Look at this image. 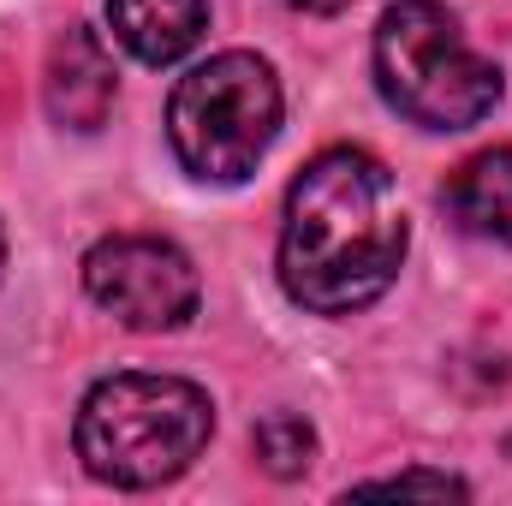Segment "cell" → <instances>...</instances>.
<instances>
[{"label": "cell", "mask_w": 512, "mask_h": 506, "mask_svg": "<svg viewBox=\"0 0 512 506\" xmlns=\"http://www.w3.org/2000/svg\"><path fill=\"white\" fill-rule=\"evenodd\" d=\"M411 245L399 185L364 149H322L286 191L280 286L316 316L376 304Z\"/></svg>", "instance_id": "obj_1"}, {"label": "cell", "mask_w": 512, "mask_h": 506, "mask_svg": "<svg viewBox=\"0 0 512 506\" xmlns=\"http://www.w3.org/2000/svg\"><path fill=\"white\" fill-rule=\"evenodd\" d=\"M215 435V405L179 376H108L78 405V459L96 483L161 489Z\"/></svg>", "instance_id": "obj_2"}, {"label": "cell", "mask_w": 512, "mask_h": 506, "mask_svg": "<svg viewBox=\"0 0 512 506\" xmlns=\"http://www.w3.org/2000/svg\"><path fill=\"white\" fill-rule=\"evenodd\" d=\"M376 84L387 108L423 131H465L495 114L501 72L459 36L435 0H399L376 24Z\"/></svg>", "instance_id": "obj_3"}, {"label": "cell", "mask_w": 512, "mask_h": 506, "mask_svg": "<svg viewBox=\"0 0 512 506\" xmlns=\"http://www.w3.org/2000/svg\"><path fill=\"white\" fill-rule=\"evenodd\" d=\"M280 131V84L274 66L245 48L203 60L191 78H179L167 102V137L185 173L209 185H239L251 179L256 161L268 155Z\"/></svg>", "instance_id": "obj_4"}, {"label": "cell", "mask_w": 512, "mask_h": 506, "mask_svg": "<svg viewBox=\"0 0 512 506\" xmlns=\"http://www.w3.org/2000/svg\"><path fill=\"white\" fill-rule=\"evenodd\" d=\"M84 292L137 334H161L191 322L197 310V268L191 256L149 233H114L84 256Z\"/></svg>", "instance_id": "obj_5"}, {"label": "cell", "mask_w": 512, "mask_h": 506, "mask_svg": "<svg viewBox=\"0 0 512 506\" xmlns=\"http://www.w3.org/2000/svg\"><path fill=\"white\" fill-rule=\"evenodd\" d=\"M48 114L72 131H96L114 114V96H120V72H114V54L108 42L90 30V24H66L48 48Z\"/></svg>", "instance_id": "obj_6"}, {"label": "cell", "mask_w": 512, "mask_h": 506, "mask_svg": "<svg viewBox=\"0 0 512 506\" xmlns=\"http://www.w3.org/2000/svg\"><path fill=\"white\" fill-rule=\"evenodd\" d=\"M108 24L143 66H173L197 48L209 6L203 0H108Z\"/></svg>", "instance_id": "obj_7"}, {"label": "cell", "mask_w": 512, "mask_h": 506, "mask_svg": "<svg viewBox=\"0 0 512 506\" xmlns=\"http://www.w3.org/2000/svg\"><path fill=\"white\" fill-rule=\"evenodd\" d=\"M447 209L465 233L512 245V143L471 155L453 179H447Z\"/></svg>", "instance_id": "obj_8"}, {"label": "cell", "mask_w": 512, "mask_h": 506, "mask_svg": "<svg viewBox=\"0 0 512 506\" xmlns=\"http://www.w3.org/2000/svg\"><path fill=\"white\" fill-rule=\"evenodd\" d=\"M251 447H256V465L268 477H304L310 459H316V429L304 417H292V411H268L256 423Z\"/></svg>", "instance_id": "obj_9"}, {"label": "cell", "mask_w": 512, "mask_h": 506, "mask_svg": "<svg viewBox=\"0 0 512 506\" xmlns=\"http://www.w3.org/2000/svg\"><path fill=\"white\" fill-rule=\"evenodd\" d=\"M358 495H435V501H465L471 489L459 477H441V471H399L382 483H358Z\"/></svg>", "instance_id": "obj_10"}, {"label": "cell", "mask_w": 512, "mask_h": 506, "mask_svg": "<svg viewBox=\"0 0 512 506\" xmlns=\"http://www.w3.org/2000/svg\"><path fill=\"white\" fill-rule=\"evenodd\" d=\"M292 12H304V18H334V12H346V0H286Z\"/></svg>", "instance_id": "obj_11"}, {"label": "cell", "mask_w": 512, "mask_h": 506, "mask_svg": "<svg viewBox=\"0 0 512 506\" xmlns=\"http://www.w3.org/2000/svg\"><path fill=\"white\" fill-rule=\"evenodd\" d=\"M0 262H6V239H0Z\"/></svg>", "instance_id": "obj_12"}]
</instances>
